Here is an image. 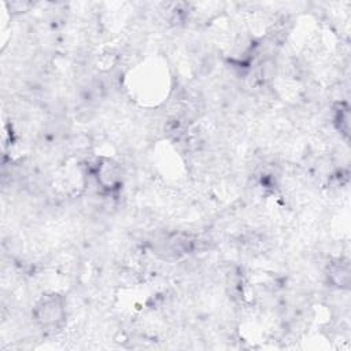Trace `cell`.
<instances>
[{"instance_id":"obj_1","label":"cell","mask_w":351,"mask_h":351,"mask_svg":"<svg viewBox=\"0 0 351 351\" xmlns=\"http://www.w3.org/2000/svg\"><path fill=\"white\" fill-rule=\"evenodd\" d=\"M36 321L45 328H55L63 324L66 310H64V302L60 296L52 293L41 298L34 310H33Z\"/></svg>"},{"instance_id":"obj_2","label":"cell","mask_w":351,"mask_h":351,"mask_svg":"<svg viewBox=\"0 0 351 351\" xmlns=\"http://www.w3.org/2000/svg\"><path fill=\"white\" fill-rule=\"evenodd\" d=\"M97 182L106 189H115L117 185L122 182V173L118 163L111 159H103L100 165L96 166Z\"/></svg>"}]
</instances>
